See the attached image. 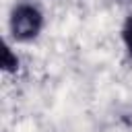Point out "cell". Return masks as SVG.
I'll use <instances>...</instances> for the list:
<instances>
[{"mask_svg":"<svg viewBox=\"0 0 132 132\" xmlns=\"http://www.w3.org/2000/svg\"><path fill=\"white\" fill-rule=\"evenodd\" d=\"M41 12L29 4H21L14 8L12 12V19H10V29H12V35L21 41H29L33 39L39 29H41Z\"/></svg>","mask_w":132,"mask_h":132,"instance_id":"1","label":"cell"},{"mask_svg":"<svg viewBox=\"0 0 132 132\" xmlns=\"http://www.w3.org/2000/svg\"><path fill=\"white\" fill-rule=\"evenodd\" d=\"M124 41H126L128 52L132 54V16L126 21V27H124Z\"/></svg>","mask_w":132,"mask_h":132,"instance_id":"2","label":"cell"},{"mask_svg":"<svg viewBox=\"0 0 132 132\" xmlns=\"http://www.w3.org/2000/svg\"><path fill=\"white\" fill-rule=\"evenodd\" d=\"M2 66L6 70H14V66H16V58L10 56V50L8 47H4V62H2Z\"/></svg>","mask_w":132,"mask_h":132,"instance_id":"3","label":"cell"}]
</instances>
